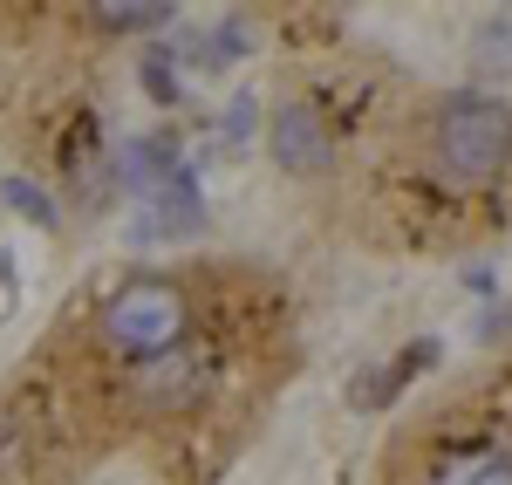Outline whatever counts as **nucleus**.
<instances>
[{
	"mask_svg": "<svg viewBox=\"0 0 512 485\" xmlns=\"http://www.w3.org/2000/svg\"><path fill=\"white\" fill-rule=\"evenodd\" d=\"M226 130H233V137H246V130H253V103H246V96L233 103V117H226Z\"/></svg>",
	"mask_w": 512,
	"mask_h": 485,
	"instance_id": "nucleus-11",
	"label": "nucleus"
},
{
	"mask_svg": "<svg viewBox=\"0 0 512 485\" xmlns=\"http://www.w3.org/2000/svg\"><path fill=\"white\" fill-rule=\"evenodd\" d=\"M431 356H437V342H431V335H417V342H410L403 356H390V363L369 369V376H355L349 404H355V410H383V404H396V397H403V383L431 369Z\"/></svg>",
	"mask_w": 512,
	"mask_h": 485,
	"instance_id": "nucleus-4",
	"label": "nucleus"
},
{
	"mask_svg": "<svg viewBox=\"0 0 512 485\" xmlns=\"http://www.w3.org/2000/svg\"><path fill=\"white\" fill-rule=\"evenodd\" d=\"M472 69H512V21H485L472 35Z\"/></svg>",
	"mask_w": 512,
	"mask_h": 485,
	"instance_id": "nucleus-8",
	"label": "nucleus"
},
{
	"mask_svg": "<svg viewBox=\"0 0 512 485\" xmlns=\"http://www.w3.org/2000/svg\"><path fill=\"white\" fill-rule=\"evenodd\" d=\"M267 151H274L280 171H294V178H321V171L335 164V137H328V123H321L308 103H280Z\"/></svg>",
	"mask_w": 512,
	"mask_h": 485,
	"instance_id": "nucleus-3",
	"label": "nucleus"
},
{
	"mask_svg": "<svg viewBox=\"0 0 512 485\" xmlns=\"http://www.w3.org/2000/svg\"><path fill=\"white\" fill-rule=\"evenodd\" d=\"M0 192H7V205H14V212H21V219H28V226H55V219H62V212H55V205H48V192H41L35 178H7V185H0Z\"/></svg>",
	"mask_w": 512,
	"mask_h": 485,
	"instance_id": "nucleus-9",
	"label": "nucleus"
},
{
	"mask_svg": "<svg viewBox=\"0 0 512 485\" xmlns=\"http://www.w3.org/2000/svg\"><path fill=\"white\" fill-rule=\"evenodd\" d=\"M185 294L171 281H123L117 294H110V308H103V335L117 342V349H130V356H171L178 342H185Z\"/></svg>",
	"mask_w": 512,
	"mask_h": 485,
	"instance_id": "nucleus-2",
	"label": "nucleus"
},
{
	"mask_svg": "<svg viewBox=\"0 0 512 485\" xmlns=\"http://www.w3.org/2000/svg\"><path fill=\"white\" fill-rule=\"evenodd\" d=\"M144 82H151V103H178V96H185V89H178V69H171V55H151V62H144Z\"/></svg>",
	"mask_w": 512,
	"mask_h": 485,
	"instance_id": "nucleus-10",
	"label": "nucleus"
},
{
	"mask_svg": "<svg viewBox=\"0 0 512 485\" xmlns=\"http://www.w3.org/2000/svg\"><path fill=\"white\" fill-rule=\"evenodd\" d=\"M14 294H21V281H14V267H7V260H0V315H7V308H14Z\"/></svg>",
	"mask_w": 512,
	"mask_h": 485,
	"instance_id": "nucleus-12",
	"label": "nucleus"
},
{
	"mask_svg": "<svg viewBox=\"0 0 512 485\" xmlns=\"http://www.w3.org/2000/svg\"><path fill=\"white\" fill-rule=\"evenodd\" d=\"M246 48H253L246 21H219L212 35L198 41V62H205V69H226V62H239V55H246Z\"/></svg>",
	"mask_w": 512,
	"mask_h": 485,
	"instance_id": "nucleus-7",
	"label": "nucleus"
},
{
	"mask_svg": "<svg viewBox=\"0 0 512 485\" xmlns=\"http://www.w3.org/2000/svg\"><path fill=\"white\" fill-rule=\"evenodd\" d=\"M89 21L96 28H171V7L164 0H103V7H89Z\"/></svg>",
	"mask_w": 512,
	"mask_h": 485,
	"instance_id": "nucleus-6",
	"label": "nucleus"
},
{
	"mask_svg": "<svg viewBox=\"0 0 512 485\" xmlns=\"http://www.w3.org/2000/svg\"><path fill=\"white\" fill-rule=\"evenodd\" d=\"M431 485H512V451H499V445L444 451L437 472H431Z\"/></svg>",
	"mask_w": 512,
	"mask_h": 485,
	"instance_id": "nucleus-5",
	"label": "nucleus"
},
{
	"mask_svg": "<svg viewBox=\"0 0 512 485\" xmlns=\"http://www.w3.org/2000/svg\"><path fill=\"white\" fill-rule=\"evenodd\" d=\"M431 158L451 185H492L512 158V110L499 96H451L431 123Z\"/></svg>",
	"mask_w": 512,
	"mask_h": 485,
	"instance_id": "nucleus-1",
	"label": "nucleus"
}]
</instances>
